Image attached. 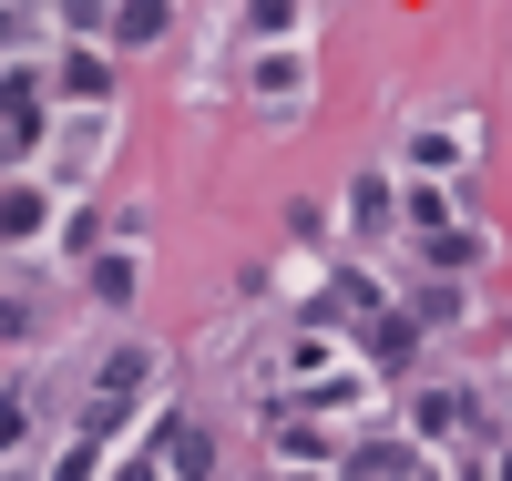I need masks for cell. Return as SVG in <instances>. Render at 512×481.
Here are the masks:
<instances>
[{"label":"cell","instance_id":"obj_16","mask_svg":"<svg viewBox=\"0 0 512 481\" xmlns=\"http://www.w3.org/2000/svg\"><path fill=\"white\" fill-rule=\"evenodd\" d=\"M410 318H420V328H461V287H451V277H420Z\"/></svg>","mask_w":512,"mask_h":481},{"label":"cell","instance_id":"obj_4","mask_svg":"<svg viewBox=\"0 0 512 481\" xmlns=\"http://www.w3.org/2000/svg\"><path fill=\"white\" fill-rule=\"evenodd\" d=\"M144 471H164V481H205V471H216V430H205V420H164L154 451H144Z\"/></svg>","mask_w":512,"mask_h":481},{"label":"cell","instance_id":"obj_11","mask_svg":"<svg viewBox=\"0 0 512 481\" xmlns=\"http://www.w3.org/2000/svg\"><path fill=\"white\" fill-rule=\"evenodd\" d=\"M103 144H113V113H103V103H82V123L52 144V164H62V174H93V154H103Z\"/></svg>","mask_w":512,"mask_h":481},{"label":"cell","instance_id":"obj_1","mask_svg":"<svg viewBox=\"0 0 512 481\" xmlns=\"http://www.w3.org/2000/svg\"><path fill=\"white\" fill-rule=\"evenodd\" d=\"M246 103L267 113V123H297V113H308V52H297V41H256V62H246Z\"/></svg>","mask_w":512,"mask_h":481},{"label":"cell","instance_id":"obj_17","mask_svg":"<svg viewBox=\"0 0 512 481\" xmlns=\"http://www.w3.org/2000/svg\"><path fill=\"white\" fill-rule=\"evenodd\" d=\"M93 297H103V308H134V256H93Z\"/></svg>","mask_w":512,"mask_h":481},{"label":"cell","instance_id":"obj_3","mask_svg":"<svg viewBox=\"0 0 512 481\" xmlns=\"http://www.w3.org/2000/svg\"><path fill=\"white\" fill-rule=\"evenodd\" d=\"M0 134H11V164L21 154H52V82L21 72V62H11V113H0Z\"/></svg>","mask_w":512,"mask_h":481},{"label":"cell","instance_id":"obj_6","mask_svg":"<svg viewBox=\"0 0 512 481\" xmlns=\"http://www.w3.org/2000/svg\"><path fill=\"white\" fill-rule=\"evenodd\" d=\"M482 410H472V389H461V379H441V389H420V400H410V430H420V441H461V430H472Z\"/></svg>","mask_w":512,"mask_h":481},{"label":"cell","instance_id":"obj_2","mask_svg":"<svg viewBox=\"0 0 512 481\" xmlns=\"http://www.w3.org/2000/svg\"><path fill=\"white\" fill-rule=\"evenodd\" d=\"M472 154H482V113L451 103V113H420V123H410V154H400V164H420V174H461Z\"/></svg>","mask_w":512,"mask_h":481},{"label":"cell","instance_id":"obj_8","mask_svg":"<svg viewBox=\"0 0 512 481\" xmlns=\"http://www.w3.org/2000/svg\"><path fill=\"white\" fill-rule=\"evenodd\" d=\"M400 226V185L390 174H349V236H390Z\"/></svg>","mask_w":512,"mask_h":481},{"label":"cell","instance_id":"obj_12","mask_svg":"<svg viewBox=\"0 0 512 481\" xmlns=\"http://www.w3.org/2000/svg\"><path fill=\"white\" fill-rule=\"evenodd\" d=\"M359 348H369V359H410V348H420V318H410V308H369V318H359Z\"/></svg>","mask_w":512,"mask_h":481},{"label":"cell","instance_id":"obj_10","mask_svg":"<svg viewBox=\"0 0 512 481\" xmlns=\"http://www.w3.org/2000/svg\"><path fill=\"white\" fill-rule=\"evenodd\" d=\"M0 236H11V246H41V236H52V195H41V185H11V195H0Z\"/></svg>","mask_w":512,"mask_h":481},{"label":"cell","instance_id":"obj_18","mask_svg":"<svg viewBox=\"0 0 512 481\" xmlns=\"http://www.w3.org/2000/svg\"><path fill=\"white\" fill-rule=\"evenodd\" d=\"M113 31H123V41H164V31H175V0H123Z\"/></svg>","mask_w":512,"mask_h":481},{"label":"cell","instance_id":"obj_7","mask_svg":"<svg viewBox=\"0 0 512 481\" xmlns=\"http://www.w3.org/2000/svg\"><path fill=\"white\" fill-rule=\"evenodd\" d=\"M482 256H492V236H482V226H461V215H451V226H431V236H420V267H431V277H472Z\"/></svg>","mask_w":512,"mask_h":481},{"label":"cell","instance_id":"obj_13","mask_svg":"<svg viewBox=\"0 0 512 481\" xmlns=\"http://www.w3.org/2000/svg\"><path fill=\"white\" fill-rule=\"evenodd\" d=\"M297 21H308V0H236L246 41H297Z\"/></svg>","mask_w":512,"mask_h":481},{"label":"cell","instance_id":"obj_14","mask_svg":"<svg viewBox=\"0 0 512 481\" xmlns=\"http://www.w3.org/2000/svg\"><path fill=\"white\" fill-rule=\"evenodd\" d=\"M400 226H410V236H431V226H451V195H441V174H420V185L400 195Z\"/></svg>","mask_w":512,"mask_h":481},{"label":"cell","instance_id":"obj_9","mask_svg":"<svg viewBox=\"0 0 512 481\" xmlns=\"http://www.w3.org/2000/svg\"><path fill=\"white\" fill-rule=\"evenodd\" d=\"M52 93L82 113V103H103L113 93V72H103V52H93V41H72V52H62V72H52Z\"/></svg>","mask_w":512,"mask_h":481},{"label":"cell","instance_id":"obj_5","mask_svg":"<svg viewBox=\"0 0 512 481\" xmlns=\"http://www.w3.org/2000/svg\"><path fill=\"white\" fill-rule=\"evenodd\" d=\"M338 471H369V481H420V471H431V441H420V430H410V441H349V451H338Z\"/></svg>","mask_w":512,"mask_h":481},{"label":"cell","instance_id":"obj_19","mask_svg":"<svg viewBox=\"0 0 512 481\" xmlns=\"http://www.w3.org/2000/svg\"><path fill=\"white\" fill-rule=\"evenodd\" d=\"M502 481H512V441H502Z\"/></svg>","mask_w":512,"mask_h":481},{"label":"cell","instance_id":"obj_15","mask_svg":"<svg viewBox=\"0 0 512 481\" xmlns=\"http://www.w3.org/2000/svg\"><path fill=\"white\" fill-rule=\"evenodd\" d=\"M52 21H62L72 41H93V31H113V21H123V0H52Z\"/></svg>","mask_w":512,"mask_h":481}]
</instances>
